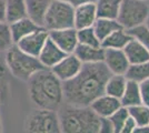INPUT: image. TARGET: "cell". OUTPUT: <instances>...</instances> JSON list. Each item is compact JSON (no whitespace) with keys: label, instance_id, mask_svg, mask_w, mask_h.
I'll return each instance as SVG.
<instances>
[{"label":"cell","instance_id":"1","mask_svg":"<svg viewBox=\"0 0 149 133\" xmlns=\"http://www.w3.org/2000/svg\"><path fill=\"white\" fill-rule=\"evenodd\" d=\"M112 73L104 61L96 63H82L77 76L62 82L63 102L88 107L100 95L105 94L107 80Z\"/></svg>","mask_w":149,"mask_h":133},{"label":"cell","instance_id":"2","mask_svg":"<svg viewBox=\"0 0 149 133\" xmlns=\"http://www.w3.org/2000/svg\"><path fill=\"white\" fill-rule=\"evenodd\" d=\"M27 84L29 99L36 108L57 111L63 103L62 81L48 68L35 72Z\"/></svg>","mask_w":149,"mask_h":133},{"label":"cell","instance_id":"3","mask_svg":"<svg viewBox=\"0 0 149 133\" xmlns=\"http://www.w3.org/2000/svg\"><path fill=\"white\" fill-rule=\"evenodd\" d=\"M63 133H99L100 116L88 107L62 103L57 110Z\"/></svg>","mask_w":149,"mask_h":133},{"label":"cell","instance_id":"4","mask_svg":"<svg viewBox=\"0 0 149 133\" xmlns=\"http://www.w3.org/2000/svg\"><path fill=\"white\" fill-rule=\"evenodd\" d=\"M5 63L10 74L24 82H27L35 72L45 68L37 57H32L20 50L17 44H13L6 50Z\"/></svg>","mask_w":149,"mask_h":133},{"label":"cell","instance_id":"5","mask_svg":"<svg viewBox=\"0 0 149 133\" xmlns=\"http://www.w3.org/2000/svg\"><path fill=\"white\" fill-rule=\"evenodd\" d=\"M25 131L31 133H59L60 123L56 110L36 108L27 115Z\"/></svg>","mask_w":149,"mask_h":133},{"label":"cell","instance_id":"6","mask_svg":"<svg viewBox=\"0 0 149 133\" xmlns=\"http://www.w3.org/2000/svg\"><path fill=\"white\" fill-rule=\"evenodd\" d=\"M74 7L63 0H52L46 12L44 28L47 31L74 27Z\"/></svg>","mask_w":149,"mask_h":133},{"label":"cell","instance_id":"7","mask_svg":"<svg viewBox=\"0 0 149 133\" xmlns=\"http://www.w3.org/2000/svg\"><path fill=\"white\" fill-rule=\"evenodd\" d=\"M149 16V7L145 0H121L117 21L124 29L145 23Z\"/></svg>","mask_w":149,"mask_h":133},{"label":"cell","instance_id":"8","mask_svg":"<svg viewBox=\"0 0 149 133\" xmlns=\"http://www.w3.org/2000/svg\"><path fill=\"white\" fill-rule=\"evenodd\" d=\"M81 67H82V62L74 56V53H69V54H66V57L62 58L52 68H50V70L56 74L59 80L65 82L72 79L74 76H77L80 71Z\"/></svg>","mask_w":149,"mask_h":133},{"label":"cell","instance_id":"9","mask_svg":"<svg viewBox=\"0 0 149 133\" xmlns=\"http://www.w3.org/2000/svg\"><path fill=\"white\" fill-rule=\"evenodd\" d=\"M47 39H48V31L45 28H41L37 31L28 34L27 37L22 38L21 40H19L18 42L15 44H17V47L24 52L30 54L32 57L38 58Z\"/></svg>","mask_w":149,"mask_h":133},{"label":"cell","instance_id":"10","mask_svg":"<svg viewBox=\"0 0 149 133\" xmlns=\"http://www.w3.org/2000/svg\"><path fill=\"white\" fill-rule=\"evenodd\" d=\"M49 38L61 49L65 53H74V49L78 44L77 29L76 28H66L59 30L48 31Z\"/></svg>","mask_w":149,"mask_h":133},{"label":"cell","instance_id":"11","mask_svg":"<svg viewBox=\"0 0 149 133\" xmlns=\"http://www.w3.org/2000/svg\"><path fill=\"white\" fill-rule=\"evenodd\" d=\"M105 58L104 62L112 74H126L130 63L126 57L123 49H112L104 48Z\"/></svg>","mask_w":149,"mask_h":133},{"label":"cell","instance_id":"12","mask_svg":"<svg viewBox=\"0 0 149 133\" xmlns=\"http://www.w3.org/2000/svg\"><path fill=\"white\" fill-rule=\"evenodd\" d=\"M96 20H97L96 2H86L74 7V27L77 30L93 27Z\"/></svg>","mask_w":149,"mask_h":133},{"label":"cell","instance_id":"13","mask_svg":"<svg viewBox=\"0 0 149 133\" xmlns=\"http://www.w3.org/2000/svg\"><path fill=\"white\" fill-rule=\"evenodd\" d=\"M66 54L67 53H65L48 36V39L46 40L45 45L42 47V49L38 56V59L45 68L50 69L56 63H58L62 58L66 57Z\"/></svg>","mask_w":149,"mask_h":133},{"label":"cell","instance_id":"14","mask_svg":"<svg viewBox=\"0 0 149 133\" xmlns=\"http://www.w3.org/2000/svg\"><path fill=\"white\" fill-rule=\"evenodd\" d=\"M120 107H121V102L119 99L106 94V93L100 95L99 98H97L90 104V108L93 109L100 118H109Z\"/></svg>","mask_w":149,"mask_h":133},{"label":"cell","instance_id":"15","mask_svg":"<svg viewBox=\"0 0 149 133\" xmlns=\"http://www.w3.org/2000/svg\"><path fill=\"white\" fill-rule=\"evenodd\" d=\"M74 53L82 63L101 62L105 58V49L102 47H91L81 43L77 44Z\"/></svg>","mask_w":149,"mask_h":133},{"label":"cell","instance_id":"16","mask_svg":"<svg viewBox=\"0 0 149 133\" xmlns=\"http://www.w3.org/2000/svg\"><path fill=\"white\" fill-rule=\"evenodd\" d=\"M124 52L130 64H138L149 60L148 49L138 40L131 38L124 47Z\"/></svg>","mask_w":149,"mask_h":133},{"label":"cell","instance_id":"17","mask_svg":"<svg viewBox=\"0 0 149 133\" xmlns=\"http://www.w3.org/2000/svg\"><path fill=\"white\" fill-rule=\"evenodd\" d=\"M52 0H26L27 14L35 23L44 28L46 12Z\"/></svg>","mask_w":149,"mask_h":133},{"label":"cell","instance_id":"18","mask_svg":"<svg viewBox=\"0 0 149 133\" xmlns=\"http://www.w3.org/2000/svg\"><path fill=\"white\" fill-rule=\"evenodd\" d=\"M10 25V30H11V36H13V42L17 43L19 40L27 37L28 34H30L32 32L37 31L39 29H41L42 27L38 25L35 23L30 18L26 17L22 19H19L15 22L9 23Z\"/></svg>","mask_w":149,"mask_h":133},{"label":"cell","instance_id":"19","mask_svg":"<svg viewBox=\"0 0 149 133\" xmlns=\"http://www.w3.org/2000/svg\"><path fill=\"white\" fill-rule=\"evenodd\" d=\"M121 0H97L96 10L97 18L117 19Z\"/></svg>","mask_w":149,"mask_h":133},{"label":"cell","instance_id":"20","mask_svg":"<svg viewBox=\"0 0 149 133\" xmlns=\"http://www.w3.org/2000/svg\"><path fill=\"white\" fill-rule=\"evenodd\" d=\"M6 1V21L8 23L28 17L26 0H5Z\"/></svg>","mask_w":149,"mask_h":133},{"label":"cell","instance_id":"21","mask_svg":"<svg viewBox=\"0 0 149 133\" xmlns=\"http://www.w3.org/2000/svg\"><path fill=\"white\" fill-rule=\"evenodd\" d=\"M132 38L126 29H118L108 34L101 42L100 45L102 48H112V49H124V47L128 43V41Z\"/></svg>","mask_w":149,"mask_h":133},{"label":"cell","instance_id":"22","mask_svg":"<svg viewBox=\"0 0 149 133\" xmlns=\"http://www.w3.org/2000/svg\"><path fill=\"white\" fill-rule=\"evenodd\" d=\"M120 102H121V105L127 107V108L141 103L139 82L127 79V84H126L124 93L120 98Z\"/></svg>","mask_w":149,"mask_h":133},{"label":"cell","instance_id":"23","mask_svg":"<svg viewBox=\"0 0 149 133\" xmlns=\"http://www.w3.org/2000/svg\"><path fill=\"white\" fill-rule=\"evenodd\" d=\"M126 84H127V78L125 74H111L106 82L105 93L120 100L126 88Z\"/></svg>","mask_w":149,"mask_h":133},{"label":"cell","instance_id":"24","mask_svg":"<svg viewBox=\"0 0 149 133\" xmlns=\"http://www.w3.org/2000/svg\"><path fill=\"white\" fill-rule=\"evenodd\" d=\"M93 27L100 42L115 30L123 29V27L117 21V19H105V18H97Z\"/></svg>","mask_w":149,"mask_h":133},{"label":"cell","instance_id":"25","mask_svg":"<svg viewBox=\"0 0 149 133\" xmlns=\"http://www.w3.org/2000/svg\"><path fill=\"white\" fill-rule=\"evenodd\" d=\"M125 76L128 80H134L137 82L149 79V60L138 64H130Z\"/></svg>","mask_w":149,"mask_h":133},{"label":"cell","instance_id":"26","mask_svg":"<svg viewBox=\"0 0 149 133\" xmlns=\"http://www.w3.org/2000/svg\"><path fill=\"white\" fill-rule=\"evenodd\" d=\"M129 115L135 120L137 127L149 125V107L143 103L128 107Z\"/></svg>","mask_w":149,"mask_h":133},{"label":"cell","instance_id":"27","mask_svg":"<svg viewBox=\"0 0 149 133\" xmlns=\"http://www.w3.org/2000/svg\"><path fill=\"white\" fill-rule=\"evenodd\" d=\"M10 76L6 63L0 62V96L2 102H7L10 96Z\"/></svg>","mask_w":149,"mask_h":133},{"label":"cell","instance_id":"28","mask_svg":"<svg viewBox=\"0 0 149 133\" xmlns=\"http://www.w3.org/2000/svg\"><path fill=\"white\" fill-rule=\"evenodd\" d=\"M77 38H78V43L91 45V47H101L100 40L93 30V27H88L77 30Z\"/></svg>","mask_w":149,"mask_h":133},{"label":"cell","instance_id":"29","mask_svg":"<svg viewBox=\"0 0 149 133\" xmlns=\"http://www.w3.org/2000/svg\"><path fill=\"white\" fill-rule=\"evenodd\" d=\"M126 31L134 39H136L141 44H143L149 51V28L145 23L134 27L131 29H127Z\"/></svg>","mask_w":149,"mask_h":133},{"label":"cell","instance_id":"30","mask_svg":"<svg viewBox=\"0 0 149 133\" xmlns=\"http://www.w3.org/2000/svg\"><path fill=\"white\" fill-rule=\"evenodd\" d=\"M129 116L128 108L121 105L118 110H116L113 113L109 116V120L111 121L112 125H113V131L115 133H120L121 127L124 125L125 121L127 120V118Z\"/></svg>","mask_w":149,"mask_h":133},{"label":"cell","instance_id":"31","mask_svg":"<svg viewBox=\"0 0 149 133\" xmlns=\"http://www.w3.org/2000/svg\"><path fill=\"white\" fill-rule=\"evenodd\" d=\"M13 42L10 25L7 21H0V51H6L9 49Z\"/></svg>","mask_w":149,"mask_h":133},{"label":"cell","instance_id":"32","mask_svg":"<svg viewBox=\"0 0 149 133\" xmlns=\"http://www.w3.org/2000/svg\"><path fill=\"white\" fill-rule=\"evenodd\" d=\"M139 90L141 96V103L149 107V79L143 80L139 82Z\"/></svg>","mask_w":149,"mask_h":133},{"label":"cell","instance_id":"33","mask_svg":"<svg viewBox=\"0 0 149 133\" xmlns=\"http://www.w3.org/2000/svg\"><path fill=\"white\" fill-rule=\"evenodd\" d=\"M99 133H115L113 125L109 118H100V129Z\"/></svg>","mask_w":149,"mask_h":133},{"label":"cell","instance_id":"34","mask_svg":"<svg viewBox=\"0 0 149 133\" xmlns=\"http://www.w3.org/2000/svg\"><path fill=\"white\" fill-rule=\"evenodd\" d=\"M136 127H137V124H136V122H135V120L129 115V116L127 118V120L125 121L120 133H134V130L136 129Z\"/></svg>","mask_w":149,"mask_h":133},{"label":"cell","instance_id":"35","mask_svg":"<svg viewBox=\"0 0 149 133\" xmlns=\"http://www.w3.org/2000/svg\"><path fill=\"white\" fill-rule=\"evenodd\" d=\"M0 21H6V1L0 0Z\"/></svg>","mask_w":149,"mask_h":133},{"label":"cell","instance_id":"36","mask_svg":"<svg viewBox=\"0 0 149 133\" xmlns=\"http://www.w3.org/2000/svg\"><path fill=\"white\" fill-rule=\"evenodd\" d=\"M66 2H68L70 5H72L74 7L82 5V3H86V2H96L97 0H63Z\"/></svg>","mask_w":149,"mask_h":133},{"label":"cell","instance_id":"37","mask_svg":"<svg viewBox=\"0 0 149 133\" xmlns=\"http://www.w3.org/2000/svg\"><path fill=\"white\" fill-rule=\"evenodd\" d=\"M134 133H149V125L136 127V129L134 130Z\"/></svg>","mask_w":149,"mask_h":133},{"label":"cell","instance_id":"38","mask_svg":"<svg viewBox=\"0 0 149 133\" xmlns=\"http://www.w3.org/2000/svg\"><path fill=\"white\" fill-rule=\"evenodd\" d=\"M0 132H3V125H2V120H1V115H0Z\"/></svg>","mask_w":149,"mask_h":133},{"label":"cell","instance_id":"39","mask_svg":"<svg viewBox=\"0 0 149 133\" xmlns=\"http://www.w3.org/2000/svg\"><path fill=\"white\" fill-rule=\"evenodd\" d=\"M145 25H147V27L149 28V16H148V18H147V20L145 21Z\"/></svg>","mask_w":149,"mask_h":133},{"label":"cell","instance_id":"40","mask_svg":"<svg viewBox=\"0 0 149 133\" xmlns=\"http://www.w3.org/2000/svg\"><path fill=\"white\" fill-rule=\"evenodd\" d=\"M1 103H2V101H1V96H0V104H1Z\"/></svg>","mask_w":149,"mask_h":133},{"label":"cell","instance_id":"41","mask_svg":"<svg viewBox=\"0 0 149 133\" xmlns=\"http://www.w3.org/2000/svg\"><path fill=\"white\" fill-rule=\"evenodd\" d=\"M145 1H147V0H145Z\"/></svg>","mask_w":149,"mask_h":133}]
</instances>
